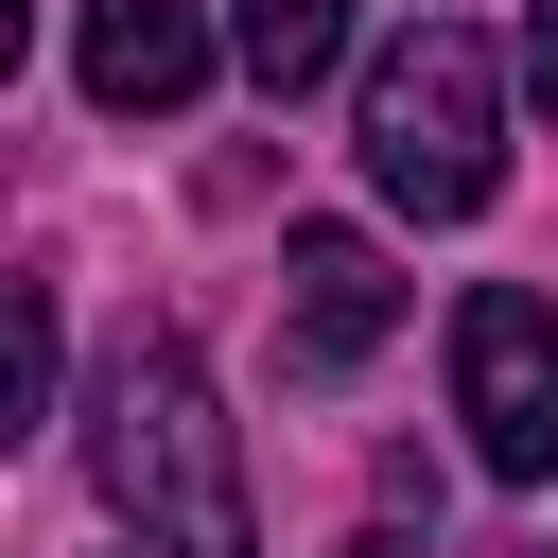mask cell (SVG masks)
<instances>
[{
	"instance_id": "1",
	"label": "cell",
	"mask_w": 558,
	"mask_h": 558,
	"mask_svg": "<svg viewBox=\"0 0 558 558\" xmlns=\"http://www.w3.org/2000/svg\"><path fill=\"white\" fill-rule=\"evenodd\" d=\"M87 471H105V506L140 523V558H262L244 436H227V401H209V366H192L174 331H140V349L105 366V401H87Z\"/></svg>"
},
{
	"instance_id": "2",
	"label": "cell",
	"mask_w": 558,
	"mask_h": 558,
	"mask_svg": "<svg viewBox=\"0 0 558 558\" xmlns=\"http://www.w3.org/2000/svg\"><path fill=\"white\" fill-rule=\"evenodd\" d=\"M349 140H366V192H384L401 227H471V209L506 192V70H488V35H471V17L384 35Z\"/></svg>"
},
{
	"instance_id": "3",
	"label": "cell",
	"mask_w": 558,
	"mask_h": 558,
	"mask_svg": "<svg viewBox=\"0 0 558 558\" xmlns=\"http://www.w3.org/2000/svg\"><path fill=\"white\" fill-rule=\"evenodd\" d=\"M453 418L506 488H558V296H523V279L453 296Z\"/></svg>"
},
{
	"instance_id": "4",
	"label": "cell",
	"mask_w": 558,
	"mask_h": 558,
	"mask_svg": "<svg viewBox=\"0 0 558 558\" xmlns=\"http://www.w3.org/2000/svg\"><path fill=\"white\" fill-rule=\"evenodd\" d=\"M279 296H296V384H349L401 331V279H384L366 227H279Z\"/></svg>"
},
{
	"instance_id": "5",
	"label": "cell",
	"mask_w": 558,
	"mask_h": 558,
	"mask_svg": "<svg viewBox=\"0 0 558 558\" xmlns=\"http://www.w3.org/2000/svg\"><path fill=\"white\" fill-rule=\"evenodd\" d=\"M70 70H87V105H105V122H174L227 52H209V17H192V0H87Z\"/></svg>"
},
{
	"instance_id": "6",
	"label": "cell",
	"mask_w": 558,
	"mask_h": 558,
	"mask_svg": "<svg viewBox=\"0 0 558 558\" xmlns=\"http://www.w3.org/2000/svg\"><path fill=\"white\" fill-rule=\"evenodd\" d=\"M227 52H244V87H262V105H296V87H331L349 0H244V17H227Z\"/></svg>"
},
{
	"instance_id": "7",
	"label": "cell",
	"mask_w": 558,
	"mask_h": 558,
	"mask_svg": "<svg viewBox=\"0 0 558 558\" xmlns=\"http://www.w3.org/2000/svg\"><path fill=\"white\" fill-rule=\"evenodd\" d=\"M523 87L558 105V0H523Z\"/></svg>"
},
{
	"instance_id": "8",
	"label": "cell",
	"mask_w": 558,
	"mask_h": 558,
	"mask_svg": "<svg viewBox=\"0 0 558 558\" xmlns=\"http://www.w3.org/2000/svg\"><path fill=\"white\" fill-rule=\"evenodd\" d=\"M349 558H418V541H401V523H366V541H349Z\"/></svg>"
},
{
	"instance_id": "9",
	"label": "cell",
	"mask_w": 558,
	"mask_h": 558,
	"mask_svg": "<svg viewBox=\"0 0 558 558\" xmlns=\"http://www.w3.org/2000/svg\"><path fill=\"white\" fill-rule=\"evenodd\" d=\"M523 558H558V541H523Z\"/></svg>"
}]
</instances>
